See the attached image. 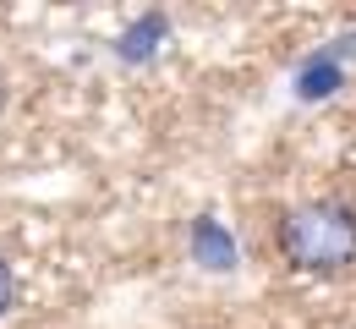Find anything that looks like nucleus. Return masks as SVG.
Returning a JSON list of instances; mask_svg holds the SVG:
<instances>
[{
    "instance_id": "nucleus-1",
    "label": "nucleus",
    "mask_w": 356,
    "mask_h": 329,
    "mask_svg": "<svg viewBox=\"0 0 356 329\" xmlns=\"http://www.w3.org/2000/svg\"><path fill=\"white\" fill-rule=\"evenodd\" d=\"M280 252L307 269V275H340L356 264V209L346 203H296L285 220H280Z\"/></svg>"
},
{
    "instance_id": "nucleus-2",
    "label": "nucleus",
    "mask_w": 356,
    "mask_h": 329,
    "mask_svg": "<svg viewBox=\"0 0 356 329\" xmlns=\"http://www.w3.org/2000/svg\"><path fill=\"white\" fill-rule=\"evenodd\" d=\"M11 302H17V275H11V264L0 258V319L11 313Z\"/></svg>"
},
{
    "instance_id": "nucleus-3",
    "label": "nucleus",
    "mask_w": 356,
    "mask_h": 329,
    "mask_svg": "<svg viewBox=\"0 0 356 329\" xmlns=\"http://www.w3.org/2000/svg\"><path fill=\"white\" fill-rule=\"evenodd\" d=\"M0 104H6V77H0Z\"/></svg>"
}]
</instances>
